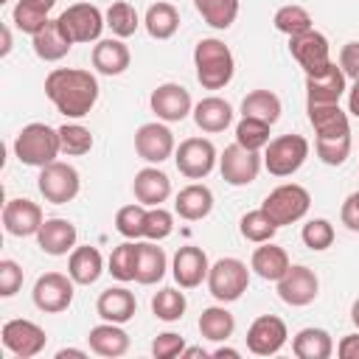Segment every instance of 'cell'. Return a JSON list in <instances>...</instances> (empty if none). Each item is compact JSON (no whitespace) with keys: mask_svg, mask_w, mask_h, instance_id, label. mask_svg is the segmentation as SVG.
I'll return each mask as SVG.
<instances>
[{"mask_svg":"<svg viewBox=\"0 0 359 359\" xmlns=\"http://www.w3.org/2000/svg\"><path fill=\"white\" fill-rule=\"evenodd\" d=\"M45 95L65 118H84L98 101V81L81 67H56L45 79Z\"/></svg>","mask_w":359,"mask_h":359,"instance_id":"cell-1","label":"cell"},{"mask_svg":"<svg viewBox=\"0 0 359 359\" xmlns=\"http://www.w3.org/2000/svg\"><path fill=\"white\" fill-rule=\"evenodd\" d=\"M194 65H196V79L205 90H222L233 79V53L222 39H199L194 48Z\"/></svg>","mask_w":359,"mask_h":359,"instance_id":"cell-2","label":"cell"},{"mask_svg":"<svg viewBox=\"0 0 359 359\" xmlns=\"http://www.w3.org/2000/svg\"><path fill=\"white\" fill-rule=\"evenodd\" d=\"M59 151H62L59 129H50L48 123H28L20 129V135L14 140V154L25 165L42 168V165L53 163Z\"/></svg>","mask_w":359,"mask_h":359,"instance_id":"cell-3","label":"cell"},{"mask_svg":"<svg viewBox=\"0 0 359 359\" xmlns=\"http://www.w3.org/2000/svg\"><path fill=\"white\" fill-rule=\"evenodd\" d=\"M309 205H311L309 191H306L303 185L289 182V185H278L272 194H266L261 210H264L278 227H283V224L300 222V219L309 213Z\"/></svg>","mask_w":359,"mask_h":359,"instance_id":"cell-4","label":"cell"},{"mask_svg":"<svg viewBox=\"0 0 359 359\" xmlns=\"http://www.w3.org/2000/svg\"><path fill=\"white\" fill-rule=\"evenodd\" d=\"M250 269L238 258H219L208 269V289L219 303H233L247 292Z\"/></svg>","mask_w":359,"mask_h":359,"instance_id":"cell-5","label":"cell"},{"mask_svg":"<svg viewBox=\"0 0 359 359\" xmlns=\"http://www.w3.org/2000/svg\"><path fill=\"white\" fill-rule=\"evenodd\" d=\"M309 157V140L303 135H280L266 143L264 165L272 177H292Z\"/></svg>","mask_w":359,"mask_h":359,"instance_id":"cell-6","label":"cell"},{"mask_svg":"<svg viewBox=\"0 0 359 359\" xmlns=\"http://www.w3.org/2000/svg\"><path fill=\"white\" fill-rule=\"evenodd\" d=\"M36 185H39V194H42L48 202L65 205V202L76 199V194H79V188H81V180H79V171H76L73 165L53 160V163L42 165Z\"/></svg>","mask_w":359,"mask_h":359,"instance_id":"cell-7","label":"cell"},{"mask_svg":"<svg viewBox=\"0 0 359 359\" xmlns=\"http://www.w3.org/2000/svg\"><path fill=\"white\" fill-rule=\"evenodd\" d=\"M174 163H177L182 177L202 180L216 165V146L208 137H188V140L180 143V149L174 154Z\"/></svg>","mask_w":359,"mask_h":359,"instance_id":"cell-8","label":"cell"},{"mask_svg":"<svg viewBox=\"0 0 359 359\" xmlns=\"http://www.w3.org/2000/svg\"><path fill=\"white\" fill-rule=\"evenodd\" d=\"M73 278L62 272H45L34 283V306L48 314H59L73 303Z\"/></svg>","mask_w":359,"mask_h":359,"instance_id":"cell-9","label":"cell"},{"mask_svg":"<svg viewBox=\"0 0 359 359\" xmlns=\"http://www.w3.org/2000/svg\"><path fill=\"white\" fill-rule=\"evenodd\" d=\"M59 22H62L65 34L73 39V45L76 42H95L101 36V28L107 25L104 17H101V11L95 6H90V3H73V6H67L59 14Z\"/></svg>","mask_w":359,"mask_h":359,"instance_id":"cell-10","label":"cell"},{"mask_svg":"<svg viewBox=\"0 0 359 359\" xmlns=\"http://www.w3.org/2000/svg\"><path fill=\"white\" fill-rule=\"evenodd\" d=\"M289 50L297 59V65L306 70V76H317L328 70L331 56H328V39L320 31H306L297 36H289Z\"/></svg>","mask_w":359,"mask_h":359,"instance_id":"cell-11","label":"cell"},{"mask_svg":"<svg viewBox=\"0 0 359 359\" xmlns=\"http://www.w3.org/2000/svg\"><path fill=\"white\" fill-rule=\"evenodd\" d=\"M219 171H222V180H224V182L241 188V185H250V182L258 177V171H261V157H258V151H250V149L233 143V146H227V149L222 151V157H219Z\"/></svg>","mask_w":359,"mask_h":359,"instance_id":"cell-12","label":"cell"},{"mask_svg":"<svg viewBox=\"0 0 359 359\" xmlns=\"http://www.w3.org/2000/svg\"><path fill=\"white\" fill-rule=\"evenodd\" d=\"M286 323L275 314H261L247 328V348L255 356H272L286 345Z\"/></svg>","mask_w":359,"mask_h":359,"instance_id":"cell-13","label":"cell"},{"mask_svg":"<svg viewBox=\"0 0 359 359\" xmlns=\"http://www.w3.org/2000/svg\"><path fill=\"white\" fill-rule=\"evenodd\" d=\"M317 292H320V280L303 264H292L286 275L278 280V294L289 306H309L317 297Z\"/></svg>","mask_w":359,"mask_h":359,"instance_id":"cell-14","label":"cell"},{"mask_svg":"<svg viewBox=\"0 0 359 359\" xmlns=\"http://www.w3.org/2000/svg\"><path fill=\"white\" fill-rule=\"evenodd\" d=\"M45 342H48L45 331L31 320H8L3 325V345L20 359L36 356L45 348Z\"/></svg>","mask_w":359,"mask_h":359,"instance_id":"cell-15","label":"cell"},{"mask_svg":"<svg viewBox=\"0 0 359 359\" xmlns=\"http://www.w3.org/2000/svg\"><path fill=\"white\" fill-rule=\"evenodd\" d=\"M151 112L160 118V121H168V123H177L182 121L188 112H191V93L182 87V84H174V81H165L160 84L151 98Z\"/></svg>","mask_w":359,"mask_h":359,"instance_id":"cell-16","label":"cell"},{"mask_svg":"<svg viewBox=\"0 0 359 359\" xmlns=\"http://www.w3.org/2000/svg\"><path fill=\"white\" fill-rule=\"evenodd\" d=\"M135 151L146 160V163H163L171 157L174 151V135L168 126L163 123H143L135 132Z\"/></svg>","mask_w":359,"mask_h":359,"instance_id":"cell-17","label":"cell"},{"mask_svg":"<svg viewBox=\"0 0 359 359\" xmlns=\"http://www.w3.org/2000/svg\"><path fill=\"white\" fill-rule=\"evenodd\" d=\"M42 208L31 199H8L3 208V227L11 236H36L42 227Z\"/></svg>","mask_w":359,"mask_h":359,"instance_id":"cell-18","label":"cell"},{"mask_svg":"<svg viewBox=\"0 0 359 359\" xmlns=\"http://www.w3.org/2000/svg\"><path fill=\"white\" fill-rule=\"evenodd\" d=\"M208 255L202 247H180L171 264V275L182 289H194L202 280H208Z\"/></svg>","mask_w":359,"mask_h":359,"instance_id":"cell-19","label":"cell"},{"mask_svg":"<svg viewBox=\"0 0 359 359\" xmlns=\"http://www.w3.org/2000/svg\"><path fill=\"white\" fill-rule=\"evenodd\" d=\"M345 93V73L339 65H328V70L317 76H306V101L309 104H339Z\"/></svg>","mask_w":359,"mask_h":359,"instance_id":"cell-20","label":"cell"},{"mask_svg":"<svg viewBox=\"0 0 359 359\" xmlns=\"http://www.w3.org/2000/svg\"><path fill=\"white\" fill-rule=\"evenodd\" d=\"M95 311H98V317L101 320H107V323H129L132 317H135V311H137V300H135V294L129 292V289H123V286H112V289H104L101 294H98V303H95Z\"/></svg>","mask_w":359,"mask_h":359,"instance_id":"cell-21","label":"cell"},{"mask_svg":"<svg viewBox=\"0 0 359 359\" xmlns=\"http://www.w3.org/2000/svg\"><path fill=\"white\" fill-rule=\"evenodd\" d=\"M132 188H135V199L149 208H157L160 202H165L171 196V180L160 168H140L135 174Z\"/></svg>","mask_w":359,"mask_h":359,"instance_id":"cell-22","label":"cell"},{"mask_svg":"<svg viewBox=\"0 0 359 359\" xmlns=\"http://www.w3.org/2000/svg\"><path fill=\"white\" fill-rule=\"evenodd\" d=\"M36 241L48 255H67L76 247V227L67 219H45L36 233Z\"/></svg>","mask_w":359,"mask_h":359,"instance_id":"cell-23","label":"cell"},{"mask_svg":"<svg viewBox=\"0 0 359 359\" xmlns=\"http://www.w3.org/2000/svg\"><path fill=\"white\" fill-rule=\"evenodd\" d=\"M70 48H73V39L65 34L59 17L56 20H48L45 28L39 34H34V53L42 62H59L62 56H67Z\"/></svg>","mask_w":359,"mask_h":359,"instance_id":"cell-24","label":"cell"},{"mask_svg":"<svg viewBox=\"0 0 359 359\" xmlns=\"http://www.w3.org/2000/svg\"><path fill=\"white\" fill-rule=\"evenodd\" d=\"M309 123L314 126L317 137H345L351 135L348 115L339 104H309Z\"/></svg>","mask_w":359,"mask_h":359,"instance_id":"cell-25","label":"cell"},{"mask_svg":"<svg viewBox=\"0 0 359 359\" xmlns=\"http://www.w3.org/2000/svg\"><path fill=\"white\" fill-rule=\"evenodd\" d=\"M87 342H90V351L98 353V356H123L129 351V334L118 325V323H101L95 328H90L87 334Z\"/></svg>","mask_w":359,"mask_h":359,"instance_id":"cell-26","label":"cell"},{"mask_svg":"<svg viewBox=\"0 0 359 359\" xmlns=\"http://www.w3.org/2000/svg\"><path fill=\"white\" fill-rule=\"evenodd\" d=\"M174 210H177L185 222H199V219H205V216L213 210V194H210V188H208V185H199V182L185 185V188L177 194Z\"/></svg>","mask_w":359,"mask_h":359,"instance_id":"cell-27","label":"cell"},{"mask_svg":"<svg viewBox=\"0 0 359 359\" xmlns=\"http://www.w3.org/2000/svg\"><path fill=\"white\" fill-rule=\"evenodd\" d=\"M250 266L255 269L258 278H264V280H275V283H278V280L286 275V269H289L292 264H289V255H286L283 247H275L272 241H264L261 247H255Z\"/></svg>","mask_w":359,"mask_h":359,"instance_id":"cell-28","label":"cell"},{"mask_svg":"<svg viewBox=\"0 0 359 359\" xmlns=\"http://www.w3.org/2000/svg\"><path fill=\"white\" fill-rule=\"evenodd\" d=\"M194 121L202 132H224L233 123V107L219 95L202 98L194 107Z\"/></svg>","mask_w":359,"mask_h":359,"instance_id":"cell-29","label":"cell"},{"mask_svg":"<svg viewBox=\"0 0 359 359\" xmlns=\"http://www.w3.org/2000/svg\"><path fill=\"white\" fill-rule=\"evenodd\" d=\"M129 48L121 39H101L93 48V67L104 76H121L129 67Z\"/></svg>","mask_w":359,"mask_h":359,"instance_id":"cell-30","label":"cell"},{"mask_svg":"<svg viewBox=\"0 0 359 359\" xmlns=\"http://www.w3.org/2000/svg\"><path fill=\"white\" fill-rule=\"evenodd\" d=\"M104 272V258L95 247H76L70 252V261H67V275L79 283V286H90L101 278Z\"/></svg>","mask_w":359,"mask_h":359,"instance_id":"cell-31","label":"cell"},{"mask_svg":"<svg viewBox=\"0 0 359 359\" xmlns=\"http://www.w3.org/2000/svg\"><path fill=\"white\" fill-rule=\"evenodd\" d=\"M165 275V252L163 247H157L154 241H143L137 244V269H135V280L143 286H151L157 280H163Z\"/></svg>","mask_w":359,"mask_h":359,"instance_id":"cell-32","label":"cell"},{"mask_svg":"<svg viewBox=\"0 0 359 359\" xmlns=\"http://www.w3.org/2000/svg\"><path fill=\"white\" fill-rule=\"evenodd\" d=\"M292 351L297 359H328L334 353V342L323 328H303L292 339Z\"/></svg>","mask_w":359,"mask_h":359,"instance_id":"cell-33","label":"cell"},{"mask_svg":"<svg viewBox=\"0 0 359 359\" xmlns=\"http://www.w3.org/2000/svg\"><path fill=\"white\" fill-rule=\"evenodd\" d=\"M146 31L154 39H171L180 28V11L171 3H154L146 11Z\"/></svg>","mask_w":359,"mask_h":359,"instance_id":"cell-34","label":"cell"},{"mask_svg":"<svg viewBox=\"0 0 359 359\" xmlns=\"http://www.w3.org/2000/svg\"><path fill=\"white\" fill-rule=\"evenodd\" d=\"M241 115L244 118H258L266 123H275L280 118V98L269 90H252L241 101Z\"/></svg>","mask_w":359,"mask_h":359,"instance_id":"cell-35","label":"cell"},{"mask_svg":"<svg viewBox=\"0 0 359 359\" xmlns=\"http://www.w3.org/2000/svg\"><path fill=\"white\" fill-rule=\"evenodd\" d=\"M233 331H236V320L224 306H210L199 314V334L205 339L224 342L227 337H233Z\"/></svg>","mask_w":359,"mask_h":359,"instance_id":"cell-36","label":"cell"},{"mask_svg":"<svg viewBox=\"0 0 359 359\" xmlns=\"http://www.w3.org/2000/svg\"><path fill=\"white\" fill-rule=\"evenodd\" d=\"M53 6L50 3H45V0H20L17 6H14V25L22 31V34H39L42 28H45V22L50 20L48 17V11H50Z\"/></svg>","mask_w":359,"mask_h":359,"instance_id":"cell-37","label":"cell"},{"mask_svg":"<svg viewBox=\"0 0 359 359\" xmlns=\"http://www.w3.org/2000/svg\"><path fill=\"white\" fill-rule=\"evenodd\" d=\"M194 6L210 28H230L238 17V0H194Z\"/></svg>","mask_w":359,"mask_h":359,"instance_id":"cell-38","label":"cell"},{"mask_svg":"<svg viewBox=\"0 0 359 359\" xmlns=\"http://www.w3.org/2000/svg\"><path fill=\"white\" fill-rule=\"evenodd\" d=\"M269 126L272 123H266V121L244 118L241 115V121L236 123V143L244 146V149H250V151H261L269 143Z\"/></svg>","mask_w":359,"mask_h":359,"instance_id":"cell-39","label":"cell"},{"mask_svg":"<svg viewBox=\"0 0 359 359\" xmlns=\"http://www.w3.org/2000/svg\"><path fill=\"white\" fill-rule=\"evenodd\" d=\"M238 230H241V236H244L247 241H252V244H264V241H272L278 224L258 208V210H250V213L241 216Z\"/></svg>","mask_w":359,"mask_h":359,"instance_id":"cell-40","label":"cell"},{"mask_svg":"<svg viewBox=\"0 0 359 359\" xmlns=\"http://www.w3.org/2000/svg\"><path fill=\"white\" fill-rule=\"evenodd\" d=\"M185 306H188L185 294L177 292V289H171V286H168V289H160V292L151 297V311H154V317L163 320V323L180 320V317L185 314Z\"/></svg>","mask_w":359,"mask_h":359,"instance_id":"cell-41","label":"cell"},{"mask_svg":"<svg viewBox=\"0 0 359 359\" xmlns=\"http://www.w3.org/2000/svg\"><path fill=\"white\" fill-rule=\"evenodd\" d=\"M107 25H109V31H112L118 39L132 36V34L137 31V25H140L135 6H129L126 0L112 3V6H109V11H107Z\"/></svg>","mask_w":359,"mask_h":359,"instance_id":"cell-42","label":"cell"},{"mask_svg":"<svg viewBox=\"0 0 359 359\" xmlns=\"http://www.w3.org/2000/svg\"><path fill=\"white\" fill-rule=\"evenodd\" d=\"M135 269H137V244L129 238L123 244H118L109 255V275L118 280H135Z\"/></svg>","mask_w":359,"mask_h":359,"instance_id":"cell-43","label":"cell"},{"mask_svg":"<svg viewBox=\"0 0 359 359\" xmlns=\"http://www.w3.org/2000/svg\"><path fill=\"white\" fill-rule=\"evenodd\" d=\"M272 22L286 36H297V34L311 31V14L303 6H283V8H278Z\"/></svg>","mask_w":359,"mask_h":359,"instance_id":"cell-44","label":"cell"},{"mask_svg":"<svg viewBox=\"0 0 359 359\" xmlns=\"http://www.w3.org/2000/svg\"><path fill=\"white\" fill-rule=\"evenodd\" d=\"M59 143H62L65 154L79 157V154H87L93 149V135L81 123H65V126H59Z\"/></svg>","mask_w":359,"mask_h":359,"instance_id":"cell-45","label":"cell"},{"mask_svg":"<svg viewBox=\"0 0 359 359\" xmlns=\"http://www.w3.org/2000/svg\"><path fill=\"white\" fill-rule=\"evenodd\" d=\"M143 224H146V208L137 202V205H123L118 213H115V230L123 236V238H140L143 236Z\"/></svg>","mask_w":359,"mask_h":359,"instance_id":"cell-46","label":"cell"},{"mask_svg":"<svg viewBox=\"0 0 359 359\" xmlns=\"http://www.w3.org/2000/svg\"><path fill=\"white\" fill-rule=\"evenodd\" d=\"M317 157L325 165H342L351 154V135L345 137H317Z\"/></svg>","mask_w":359,"mask_h":359,"instance_id":"cell-47","label":"cell"},{"mask_svg":"<svg viewBox=\"0 0 359 359\" xmlns=\"http://www.w3.org/2000/svg\"><path fill=\"white\" fill-rule=\"evenodd\" d=\"M171 230H174V216L165 210V208H151V210H146V224H143V238H149V241H163V238H168L171 236Z\"/></svg>","mask_w":359,"mask_h":359,"instance_id":"cell-48","label":"cell"},{"mask_svg":"<svg viewBox=\"0 0 359 359\" xmlns=\"http://www.w3.org/2000/svg\"><path fill=\"white\" fill-rule=\"evenodd\" d=\"M303 244L309 250H328L334 244V227L328 219H311L309 224H303V233H300Z\"/></svg>","mask_w":359,"mask_h":359,"instance_id":"cell-49","label":"cell"},{"mask_svg":"<svg viewBox=\"0 0 359 359\" xmlns=\"http://www.w3.org/2000/svg\"><path fill=\"white\" fill-rule=\"evenodd\" d=\"M22 286V266L11 258L0 261V297H11L17 294Z\"/></svg>","mask_w":359,"mask_h":359,"instance_id":"cell-50","label":"cell"},{"mask_svg":"<svg viewBox=\"0 0 359 359\" xmlns=\"http://www.w3.org/2000/svg\"><path fill=\"white\" fill-rule=\"evenodd\" d=\"M182 351H185V339H182L180 334H174V331L157 334L154 342H151V353H154L157 359H174V356H180Z\"/></svg>","mask_w":359,"mask_h":359,"instance_id":"cell-51","label":"cell"},{"mask_svg":"<svg viewBox=\"0 0 359 359\" xmlns=\"http://www.w3.org/2000/svg\"><path fill=\"white\" fill-rule=\"evenodd\" d=\"M339 67L345 79H359V42H345L339 50Z\"/></svg>","mask_w":359,"mask_h":359,"instance_id":"cell-52","label":"cell"},{"mask_svg":"<svg viewBox=\"0 0 359 359\" xmlns=\"http://www.w3.org/2000/svg\"><path fill=\"white\" fill-rule=\"evenodd\" d=\"M342 224L353 233H359V191H353L345 202H342Z\"/></svg>","mask_w":359,"mask_h":359,"instance_id":"cell-53","label":"cell"},{"mask_svg":"<svg viewBox=\"0 0 359 359\" xmlns=\"http://www.w3.org/2000/svg\"><path fill=\"white\" fill-rule=\"evenodd\" d=\"M337 353H339V359H359V334L342 337L337 345Z\"/></svg>","mask_w":359,"mask_h":359,"instance_id":"cell-54","label":"cell"},{"mask_svg":"<svg viewBox=\"0 0 359 359\" xmlns=\"http://www.w3.org/2000/svg\"><path fill=\"white\" fill-rule=\"evenodd\" d=\"M348 109H351V115L359 118V79L353 81V87H351V93H348Z\"/></svg>","mask_w":359,"mask_h":359,"instance_id":"cell-55","label":"cell"},{"mask_svg":"<svg viewBox=\"0 0 359 359\" xmlns=\"http://www.w3.org/2000/svg\"><path fill=\"white\" fill-rule=\"evenodd\" d=\"M11 50V31L3 25V45H0V56H6Z\"/></svg>","mask_w":359,"mask_h":359,"instance_id":"cell-56","label":"cell"},{"mask_svg":"<svg viewBox=\"0 0 359 359\" xmlns=\"http://www.w3.org/2000/svg\"><path fill=\"white\" fill-rule=\"evenodd\" d=\"M213 356H219V359H224V356L227 359H238V351H233V348H216Z\"/></svg>","mask_w":359,"mask_h":359,"instance_id":"cell-57","label":"cell"},{"mask_svg":"<svg viewBox=\"0 0 359 359\" xmlns=\"http://www.w3.org/2000/svg\"><path fill=\"white\" fill-rule=\"evenodd\" d=\"M56 356H59V359H67V356H84V351H76V348H65V351H59Z\"/></svg>","mask_w":359,"mask_h":359,"instance_id":"cell-58","label":"cell"},{"mask_svg":"<svg viewBox=\"0 0 359 359\" xmlns=\"http://www.w3.org/2000/svg\"><path fill=\"white\" fill-rule=\"evenodd\" d=\"M180 356H202V359H205V356H208V351H202V348H185Z\"/></svg>","mask_w":359,"mask_h":359,"instance_id":"cell-59","label":"cell"},{"mask_svg":"<svg viewBox=\"0 0 359 359\" xmlns=\"http://www.w3.org/2000/svg\"><path fill=\"white\" fill-rule=\"evenodd\" d=\"M351 320H353V325L359 328V297H356L353 306H351Z\"/></svg>","mask_w":359,"mask_h":359,"instance_id":"cell-60","label":"cell"},{"mask_svg":"<svg viewBox=\"0 0 359 359\" xmlns=\"http://www.w3.org/2000/svg\"><path fill=\"white\" fill-rule=\"evenodd\" d=\"M45 3H50V6H53V3H56V0H45Z\"/></svg>","mask_w":359,"mask_h":359,"instance_id":"cell-61","label":"cell"}]
</instances>
